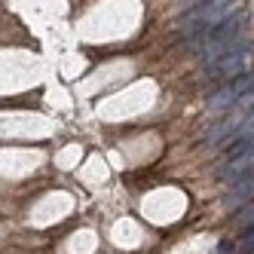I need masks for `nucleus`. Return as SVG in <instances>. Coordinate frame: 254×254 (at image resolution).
Wrapping results in <instances>:
<instances>
[{
  "instance_id": "f257e3e1",
  "label": "nucleus",
  "mask_w": 254,
  "mask_h": 254,
  "mask_svg": "<svg viewBox=\"0 0 254 254\" xmlns=\"http://www.w3.org/2000/svg\"><path fill=\"white\" fill-rule=\"evenodd\" d=\"M239 0H202V3H193L190 12H184L178 19V31L184 34V37H196V34H202L205 28H214L221 19L236 9Z\"/></svg>"
},
{
  "instance_id": "6e6552de",
  "label": "nucleus",
  "mask_w": 254,
  "mask_h": 254,
  "mask_svg": "<svg viewBox=\"0 0 254 254\" xmlns=\"http://www.w3.org/2000/svg\"><path fill=\"white\" fill-rule=\"evenodd\" d=\"M236 224H239L242 230L254 224V199H248V202H245V205H242L239 211H236Z\"/></svg>"
},
{
  "instance_id": "0eeeda50",
  "label": "nucleus",
  "mask_w": 254,
  "mask_h": 254,
  "mask_svg": "<svg viewBox=\"0 0 254 254\" xmlns=\"http://www.w3.org/2000/svg\"><path fill=\"white\" fill-rule=\"evenodd\" d=\"M239 123L242 120H224V123H217L214 129L208 132V138H205V144H217V141H224V138H230L236 129H239Z\"/></svg>"
},
{
  "instance_id": "f03ea898",
  "label": "nucleus",
  "mask_w": 254,
  "mask_h": 254,
  "mask_svg": "<svg viewBox=\"0 0 254 254\" xmlns=\"http://www.w3.org/2000/svg\"><path fill=\"white\" fill-rule=\"evenodd\" d=\"M248 22V15L245 12H230L227 19H221L208 34H205V40H199V56H202V62H214L221 52L236 40V34L242 31V25Z\"/></svg>"
},
{
  "instance_id": "9b49d317",
  "label": "nucleus",
  "mask_w": 254,
  "mask_h": 254,
  "mask_svg": "<svg viewBox=\"0 0 254 254\" xmlns=\"http://www.w3.org/2000/svg\"><path fill=\"white\" fill-rule=\"evenodd\" d=\"M217 254H233V242H230V239H224L221 245H217Z\"/></svg>"
},
{
  "instance_id": "1a4fd4ad",
  "label": "nucleus",
  "mask_w": 254,
  "mask_h": 254,
  "mask_svg": "<svg viewBox=\"0 0 254 254\" xmlns=\"http://www.w3.org/2000/svg\"><path fill=\"white\" fill-rule=\"evenodd\" d=\"M248 138H254V111L245 117V123L239 126V129H236V138L233 141H248Z\"/></svg>"
},
{
  "instance_id": "20e7f679",
  "label": "nucleus",
  "mask_w": 254,
  "mask_h": 254,
  "mask_svg": "<svg viewBox=\"0 0 254 254\" xmlns=\"http://www.w3.org/2000/svg\"><path fill=\"white\" fill-rule=\"evenodd\" d=\"M248 59H251V52L245 46H233L230 43L214 62H208V77H236V74H242Z\"/></svg>"
},
{
  "instance_id": "39448f33",
  "label": "nucleus",
  "mask_w": 254,
  "mask_h": 254,
  "mask_svg": "<svg viewBox=\"0 0 254 254\" xmlns=\"http://www.w3.org/2000/svg\"><path fill=\"white\" fill-rule=\"evenodd\" d=\"M248 169H254V141L248 144V147L245 150H239V153H236V156H230L227 159V166H224V172H221V178L224 181H230V184H233V181H239Z\"/></svg>"
},
{
  "instance_id": "423d86ee",
  "label": "nucleus",
  "mask_w": 254,
  "mask_h": 254,
  "mask_svg": "<svg viewBox=\"0 0 254 254\" xmlns=\"http://www.w3.org/2000/svg\"><path fill=\"white\" fill-rule=\"evenodd\" d=\"M248 199H254V169H248L239 181H233V187L224 199V208H236V205H245Z\"/></svg>"
},
{
  "instance_id": "9d476101",
  "label": "nucleus",
  "mask_w": 254,
  "mask_h": 254,
  "mask_svg": "<svg viewBox=\"0 0 254 254\" xmlns=\"http://www.w3.org/2000/svg\"><path fill=\"white\" fill-rule=\"evenodd\" d=\"M248 251H254V224L245 227V236H242V254H248Z\"/></svg>"
},
{
  "instance_id": "7ed1b4c3",
  "label": "nucleus",
  "mask_w": 254,
  "mask_h": 254,
  "mask_svg": "<svg viewBox=\"0 0 254 254\" xmlns=\"http://www.w3.org/2000/svg\"><path fill=\"white\" fill-rule=\"evenodd\" d=\"M251 92H254V74H236L233 83L221 86L211 95L208 107H211V111H230V107L239 104V98H248Z\"/></svg>"
}]
</instances>
